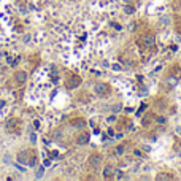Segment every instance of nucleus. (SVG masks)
Segmentation results:
<instances>
[{
    "label": "nucleus",
    "mask_w": 181,
    "mask_h": 181,
    "mask_svg": "<svg viewBox=\"0 0 181 181\" xmlns=\"http://www.w3.org/2000/svg\"><path fill=\"white\" fill-rule=\"evenodd\" d=\"M80 83H81V78H80V76H72L70 80H68V87H70V89H73V87L80 86Z\"/></svg>",
    "instance_id": "423d86ee"
},
{
    "label": "nucleus",
    "mask_w": 181,
    "mask_h": 181,
    "mask_svg": "<svg viewBox=\"0 0 181 181\" xmlns=\"http://www.w3.org/2000/svg\"><path fill=\"white\" fill-rule=\"evenodd\" d=\"M156 180H157V181H164V180H171V176H170V175H157V176H156Z\"/></svg>",
    "instance_id": "1a4fd4ad"
},
{
    "label": "nucleus",
    "mask_w": 181,
    "mask_h": 181,
    "mask_svg": "<svg viewBox=\"0 0 181 181\" xmlns=\"http://www.w3.org/2000/svg\"><path fill=\"white\" fill-rule=\"evenodd\" d=\"M124 11H126L127 13V15H132V13H133V7H126V8H124Z\"/></svg>",
    "instance_id": "9b49d317"
},
{
    "label": "nucleus",
    "mask_w": 181,
    "mask_h": 181,
    "mask_svg": "<svg viewBox=\"0 0 181 181\" xmlns=\"http://www.w3.org/2000/svg\"><path fill=\"white\" fill-rule=\"evenodd\" d=\"M73 126L75 127H78V129H81V127H84V121H75V122H73Z\"/></svg>",
    "instance_id": "9d476101"
},
{
    "label": "nucleus",
    "mask_w": 181,
    "mask_h": 181,
    "mask_svg": "<svg viewBox=\"0 0 181 181\" xmlns=\"http://www.w3.org/2000/svg\"><path fill=\"white\" fill-rule=\"evenodd\" d=\"M118 152H119V154H122V152H124V146H118Z\"/></svg>",
    "instance_id": "ddd939ff"
},
{
    "label": "nucleus",
    "mask_w": 181,
    "mask_h": 181,
    "mask_svg": "<svg viewBox=\"0 0 181 181\" xmlns=\"http://www.w3.org/2000/svg\"><path fill=\"white\" fill-rule=\"evenodd\" d=\"M89 138H91L89 133H81V135H78L76 143L78 145H87V143H89Z\"/></svg>",
    "instance_id": "39448f33"
},
{
    "label": "nucleus",
    "mask_w": 181,
    "mask_h": 181,
    "mask_svg": "<svg viewBox=\"0 0 181 181\" xmlns=\"http://www.w3.org/2000/svg\"><path fill=\"white\" fill-rule=\"evenodd\" d=\"M15 78H16V81L19 83V84H22V83H26L27 81V72L24 70H18L15 73Z\"/></svg>",
    "instance_id": "20e7f679"
},
{
    "label": "nucleus",
    "mask_w": 181,
    "mask_h": 181,
    "mask_svg": "<svg viewBox=\"0 0 181 181\" xmlns=\"http://www.w3.org/2000/svg\"><path fill=\"white\" fill-rule=\"evenodd\" d=\"M89 164H92L94 167H97L100 164V156L99 154H92V156H89Z\"/></svg>",
    "instance_id": "6e6552de"
},
{
    "label": "nucleus",
    "mask_w": 181,
    "mask_h": 181,
    "mask_svg": "<svg viewBox=\"0 0 181 181\" xmlns=\"http://www.w3.org/2000/svg\"><path fill=\"white\" fill-rule=\"evenodd\" d=\"M18 160H19L21 164H24V165L34 167L37 164V156H35L34 151L26 149V151H21L19 154H18Z\"/></svg>",
    "instance_id": "f257e3e1"
},
{
    "label": "nucleus",
    "mask_w": 181,
    "mask_h": 181,
    "mask_svg": "<svg viewBox=\"0 0 181 181\" xmlns=\"http://www.w3.org/2000/svg\"><path fill=\"white\" fill-rule=\"evenodd\" d=\"M95 92L99 95H106V94H110V86L105 84V83H100V84L95 86Z\"/></svg>",
    "instance_id": "7ed1b4c3"
},
{
    "label": "nucleus",
    "mask_w": 181,
    "mask_h": 181,
    "mask_svg": "<svg viewBox=\"0 0 181 181\" xmlns=\"http://www.w3.org/2000/svg\"><path fill=\"white\" fill-rule=\"evenodd\" d=\"M154 41H156L154 35H152V34H146V35H143L141 38L138 40V43L143 45V46H152V45H154Z\"/></svg>",
    "instance_id": "f03ea898"
},
{
    "label": "nucleus",
    "mask_w": 181,
    "mask_h": 181,
    "mask_svg": "<svg viewBox=\"0 0 181 181\" xmlns=\"http://www.w3.org/2000/svg\"><path fill=\"white\" fill-rule=\"evenodd\" d=\"M113 175H114V169L110 167V165H106L103 169V176L105 178H113Z\"/></svg>",
    "instance_id": "0eeeda50"
},
{
    "label": "nucleus",
    "mask_w": 181,
    "mask_h": 181,
    "mask_svg": "<svg viewBox=\"0 0 181 181\" xmlns=\"http://www.w3.org/2000/svg\"><path fill=\"white\" fill-rule=\"evenodd\" d=\"M43 171H45V169H43V167H40L38 171H37V178H41V176H43Z\"/></svg>",
    "instance_id": "f8f14e48"
}]
</instances>
